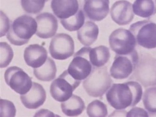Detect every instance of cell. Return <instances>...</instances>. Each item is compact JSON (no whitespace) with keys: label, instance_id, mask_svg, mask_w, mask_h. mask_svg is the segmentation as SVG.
I'll return each mask as SVG.
<instances>
[{"label":"cell","instance_id":"obj_1","mask_svg":"<svg viewBox=\"0 0 156 117\" xmlns=\"http://www.w3.org/2000/svg\"><path fill=\"white\" fill-rule=\"evenodd\" d=\"M143 89L140 84L134 81L123 83L113 84L106 97L109 105L117 110L135 106L142 99Z\"/></svg>","mask_w":156,"mask_h":117},{"label":"cell","instance_id":"obj_2","mask_svg":"<svg viewBox=\"0 0 156 117\" xmlns=\"http://www.w3.org/2000/svg\"><path fill=\"white\" fill-rule=\"evenodd\" d=\"M37 30V23L31 16L23 15L18 17L11 23L7 39L16 46L26 44Z\"/></svg>","mask_w":156,"mask_h":117},{"label":"cell","instance_id":"obj_3","mask_svg":"<svg viewBox=\"0 0 156 117\" xmlns=\"http://www.w3.org/2000/svg\"><path fill=\"white\" fill-rule=\"evenodd\" d=\"M112 83L107 67H94L90 75L83 82V87L89 96L101 98L110 89Z\"/></svg>","mask_w":156,"mask_h":117},{"label":"cell","instance_id":"obj_4","mask_svg":"<svg viewBox=\"0 0 156 117\" xmlns=\"http://www.w3.org/2000/svg\"><path fill=\"white\" fill-rule=\"evenodd\" d=\"M129 80H135L144 87L156 85V59L149 54L140 55Z\"/></svg>","mask_w":156,"mask_h":117},{"label":"cell","instance_id":"obj_5","mask_svg":"<svg viewBox=\"0 0 156 117\" xmlns=\"http://www.w3.org/2000/svg\"><path fill=\"white\" fill-rule=\"evenodd\" d=\"M80 83L81 81L75 79L67 70L51 83L50 93L56 101H66L73 95V92L79 87Z\"/></svg>","mask_w":156,"mask_h":117},{"label":"cell","instance_id":"obj_6","mask_svg":"<svg viewBox=\"0 0 156 117\" xmlns=\"http://www.w3.org/2000/svg\"><path fill=\"white\" fill-rule=\"evenodd\" d=\"M129 30L138 45L148 49L156 48V23L147 20L137 21L130 26Z\"/></svg>","mask_w":156,"mask_h":117},{"label":"cell","instance_id":"obj_7","mask_svg":"<svg viewBox=\"0 0 156 117\" xmlns=\"http://www.w3.org/2000/svg\"><path fill=\"white\" fill-rule=\"evenodd\" d=\"M138 59L136 50L127 55L117 54L110 68V76L117 80L128 78L134 71Z\"/></svg>","mask_w":156,"mask_h":117},{"label":"cell","instance_id":"obj_8","mask_svg":"<svg viewBox=\"0 0 156 117\" xmlns=\"http://www.w3.org/2000/svg\"><path fill=\"white\" fill-rule=\"evenodd\" d=\"M110 48L118 55H127L133 52L136 45L135 37L130 31L119 28L112 32L109 38Z\"/></svg>","mask_w":156,"mask_h":117},{"label":"cell","instance_id":"obj_9","mask_svg":"<svg viewBox=\"0 0 156 117\" xmlns=\"http://www.w3.org/2000/svg\"><path fill=\"white\" fill-rule=\"evenodd\" d=\"M91 48L85 46L81 48L74 55V57L68 68L69 74L75 79L85 80L92 70V65L89 58Z\"/></svg>","mask_w":156,"mask_h":117},{"label":"cell","instance_id":"obj_10","mask_svg":"<svg viewBox=\"0 0 156 117\" xmlns=\"http://www.w3.org/2000/svg\"><path fill=\"white\" fill-rule=\"evenodd\" d=\"M4 78L7 85L20 95L26 94L32 87L33 82L31 78L17 66L9 68L5 72Z\"/></svg>","mask_w":156,"mask_h":117},{"label":"cell","instance_id":"obj_11","mask_svg":"<svg viewBox=\"0 0 156 117\" xmlns=\"http://www.w3.org/2000/svg\"><path fill=\"white\" fill-rule=\"evenodd\" d=\"M49 51L52 58L55 59H67L74 54V41L67 34H57L51 40Z\"/></svg>","mask_w":156,"mask_h":117},{"label":"cell","instance_id":"obj_12","mask_svg":"<svg viewBox=\"0 0 156 117\" xmlns=\"http://www.w3.org/2000/svg\"><path fill=\"white\" fill-rule=\"evenodd\" d=\"M37 23L36 35L41 39H48L55 36L58 29L57 19L49 12L38 15L36 18Z\"/></svg>","mask_w":156,"mask_h":117},{"label":"cell","instance_id":"obj_13","mask_svg":"<svg viewBox=\"0 0 156 117\" xmlns=\"http://www.w3.org/2000/svg\"><path fill=\"white\" fill-rule=\"evenodd\" d=\"M83 11L91 20L101 21L109 12V0H84Z\"/></svg>","mask_w":156,"mask_h":117},{"label":"cell","instance_id":"obj_14","mask_svg":"<svg viewBox=\"0 0 156 117\" xmlns=\"http://www.w3.org/2000/svg\"><path fill=\"white\" fill-rule=\"evenodd\" d=\"M112 20L120 26L129 24L134 17L132 4L126 0L115 2L110 9Z\"/></svg>","mask_w":156,"mask_h":117},{"label":"cell","instance_id":"obj_15","mask_svg":"<svg viewBox=\"0 0 156 117\" xmlns=\"http://www.w3.org/2000/svg\"><path fill=\"white\" fill-rule=\"evenodd\" d=\"M46 98V91L44 87L36 82H33L32 87L28 92L20 96L23 104L29 109L39 108L44 103Z\"/></svg>","mask_w":156,"mask_h":117},{"label":"cell","instance_id":"obj_16","mask_svg":"<svg viewBox=\"0 0 156 117\" xmlns=\"http://www.w3.org/2000/svg\"><path fill=\"white\" fill-rule=\"evenodd\" d=\"M23 57L27 65L37 68L46 62L48 52L42 45L37 44L30 45L25 48Z\"/></svg>","mask_w":156,"mask_h":117},{"label":"cell","instance_id":"obj_17","mask_svg":"<svg viewBox=\"0 0 156 117\" xmlns=\"http://www.w3.org/2000/svg\"><path fill=\"white\" fill-rule=\"evenodd\" d=\"M51 7L55 16L60 20L75 15L79 9L78 0H51Z\"/></svg>","mask_w":156,"mask_h":117},{"label":"cell","instance_id":"obj_18","mask_svg":"<svg viewBox=\"0 0 156 117\" xmlns=\"http://www.w3.org/2000/svg\"><path fill=\"white\" fill-rule=\"evenodd\" d=\"M99 29L94 22L87 21L78 30L77 37L79 41L85 46L92 45L98 39Z\"/></svg>","mask_w":156,"mask_h":117},{"label":"cell","instance_id":"obj_19","mask_svg":"<svg viewBox=\"0 0 156 117\" xmlns=\"http://www.w3.org/2000/svg\"><path fill=\"white\" fill-rule=\"evenodd\" d=\"M61 108L65 115L75 117L83 112L85 109V105L81 98L73 94L69 99L61 104Z\"/></svg>","mask_w":156,"mask_h":117},{"label":"cell","instance_id":"obj_20","mask_svg":"<svg viewBox=\"0 0 156 117\" xmlns=\"http://www.w3.org/2000/svg\"><path fill=\"white\" fill-rule=\"evenodd\" d=\"M57 68L55 62L50 57H48L46 62L42 66L34 68V76L42 81L50 82L55 79Z\"/></svg>","mask_w":156,"mask_h":117},{"label":"cell","instance_id":"obj_21","mask_svg":"<svg viewBox=\"0 0 156 117\" xmlns=\"http://www.w3.org/2000/svg\"><path fill=\"white\" fill-rule=\"evenodd\" d=\"M132 7L137 16L149 18L156 14V0H135Z\"/></svg>","mask_w":156,"mask_h":117},{"label":"cell","instance_id":"obj_22","mask_svg":"<svg viewBox=\"0 0 156 117\" xmlns=\"http://www.w3.org/2000/svg\"><path fill=\"white\" fill-rule=\"evenodd\" d=\"M110 57L109 49L104 45L91 48L89 53V58L93 66L101 67L108 62Z\"/></svg>","mask_w":156,"mask_h":117},{"label":"cell","instance_id":"obj_23","mask_svg":"<svg viewBox=\"0 0 156 117\" xmlns=\"http://www.w3.org/2000/svg\"><path fill=\"white\" fill-rule=\"evenodd\" d=\"M85 16L83 11L79 9L76 14L67 19L60 20L64 28L69 31H75L80 29L84 24Z\"/></svg>","mask_w":156,"mask_h":117},{"label":"cell","instance_id":"obj_24","mask_svg":"<svg viewBox=\"0 0 156 117\" xmlns=\"http://www.w3.org/2000/svg\"><path fill=\"white\" fill-rule=\"evenodd\" d=\"M144 107L150 114H156V87L146 90L143 98Z\"/></svg>","mask_w":156,"mask_h":117},{"label":"cell","instance_id":"obj_25","mask_svg":"<svg viewBox=\"0 0 156 117\" xmlns=\"http://www.w3.org/2000/svg\"><path fill=\"white\" fill-rule=\"evenodd\" d=\"M87 112L89 117H106L108 115L106 105L98 99L89 104L87 109Z\"/></svg>","mask_w":156,"mask_h":117},{"label":"cell","instance_id":"obj_26","mask_svg":"<svg viewBox=\"0 0 156 117\" xmlns=\"http://www.w3.org/2000/svg\"><path fill=\"white\" fill-rule=\"evenodd\" d=\"M48 0H21L22 8L28 14H37L42 11Z\"/></svg>","mask_w":156,"mask_h":117},{"label":"cell","instance_id":"obj_27","mask_svg":"<svg viewBox=\"0 0 156 117\" xmlns=\"http://www.w3.org/2000/svg\"><path fill=\"white\" fill-rule=\"evenodd\" d=\"M0 48V67L1 68H3L6 67L12 62L14 57V52L11 46L5 42H1Z\"/></svg>","mask_w":156,"mask_h":117},{"label":"cell","instance_id":"obj_28","mask_svg":"<svg viewBox=\"0 0 156 117\" xmlns=\"http://www.w3.org/2000/svg\"><path fill=\"white\" fill-rule=\"evenodd\" d=\"M0 101L1 117H14L16 115V108L12 102L2 99Z\"/></svg>","mask_w":156,"mask_h":117},{"label":"cell","instance_id":"obj_29","mask_svg":"<svg viewBox=\"0 0 156 117\" xmlns=\"http://www.w3.org/2000/svg\"><path fill=\"white\" fill-rule=\"evenodd\" d=\"M1 37L5 36L10 28L9 19L3 12H1Z\"/></svg>","mask_w":156,"mask_h":117},{"label":"cell","instance_id":"obj_30","mask_svg":"<svg viewBox=\"0 0 156 117\" xmlns=\"http://www.w3.org/2000/svg\"><path fill=\"white\" fill-rule=\"evenodd\" d=\"M127 117H148L149 114L141 108L134 107L126 114Z\"/></svg>","mask_w":156,"mask_h":117}]
</instances>
